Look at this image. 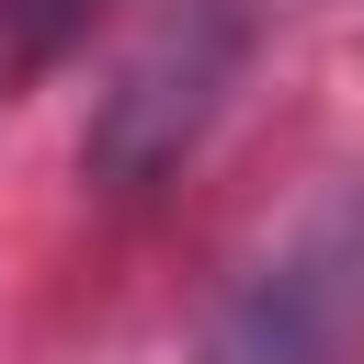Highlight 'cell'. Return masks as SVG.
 I'll return each instance as SVG.
<instances>
[{
    "label": "cell",
    "instance_id": "cell-1",
    "mask_svg": "<svg viewBox=\"0 0 364 364\" xmlns=\"http://www.w3.org/2000/svg\"><path fill=\"white\" fill-rule=\"evenodd\" d=\"M193 364H364V182H330L216 296Z\"/></svg>",
    "mask_w": 364,
    "mask_h": 364
},
{
    "label": "cell",
    "instance_id": "cell-2",
    "mask_svg": "<svg viewBox=\"0 0 364 364\" xmlns=\"http://www.w3.org/2000/svg\"><path fill=\"white\" fill-rule=\"evenodd\" d=\"M239 68H250V11H239V0H193V11H171V23L114 68V91L91 102L80 171H91L102 193H148V182H171V171L205 148V125L228 114Z\"/></svg>",
    "mask_w": 364,
    "mask_h": 364
},
{
    "label": "cell",
    "instance_id": "cell-3",
    "mask_svg": "<svg viewBox=\"0 0 364 364\" xmlns=\"http://www.w3.org/2000/svg\"><path fill=\"white\" fill-rule=\"evenodd\" d=\"M91 23H102V0H0V102H23Z\"/></svg>",
    "mask_w": 364,
    "mask_h": 364
}]
</instances>
